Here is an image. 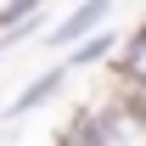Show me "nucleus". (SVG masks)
<instances>
[{
    "label": "nucleus",
    "instance_id": "nucleus-3",
    "mask_svg": "<svg viewBox=\"0 0 146 146\" xmlns=\"http://www.w3.org/2000/svg\"><path fill=\"white\" fill-rule=\"evenodd\" d=\"M62 79H68V68H62V62H51V68L39 73V79H28V90H23V96H11V107L0 112V118H28L39 101H51V96L62 90Z\"/></svg>",
    "mask_w": 146,
    "mask_h": 146
},
{
    "label": "nucleus",
    "instance_id": "nucleus-1",
    "mask_svg": "<svg viewBox=\"0 0 146 146\" xmlns=\"http://www.w3.org/2000/svg\"><path fill=\"white\" fill-rule=\"evenodd\" d=\"M101 23H107V0H84V6H73L68 17L51 28L45 45H51V51H79V39H90Z\"/></svg>",
    "mask_w": 146,
    "mask_h": 146
},
{
    "label": "nucleus",
    "instance_id": "nucleus-4",
    "mask_svg": "<svg viewBox=\"0 0 146 146\" xmlns=\"http://www.w3.org/2000/svg\"><path fill=\"white\" fill-rule=\"evenodd\" d=\"M118 39H124V34H107V28H96V34L90 39H84V45H79V51H68V56H62V68H96V62H112V51H118Z\"/></svg>",
    "mask_w": 146,
    "mask_h": 146
},
{
    "label": "nucleus",
    "instance_id": "nucleus-2",
    "mask_svg": "<svg viewBox=\"0 0 146 146\" xmlns=\"http://www.w3.org/2000/svg\"><path fill=\"white\" fill-rule=\"evenodd\" d=\"M112 73L124 79V90H141V84H146V23L129 28V34L118 39V51H112Z\"/></svg>",
    "mask_w": 146,
    "mask_h": 146
}]
</instances>
